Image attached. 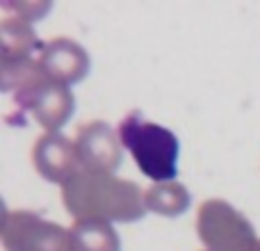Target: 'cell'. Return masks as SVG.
Segmentation results:
<instances>
[{
	"label": "cell",
	"instance_id": "6da1fadb",
	"mask_svg": "<svg viewBox=\"0 0 260 251\" xmlns=\"http://www.w3.org/2000/svg\"><path fill=\"white\" fill-rule=\"evenodd\" d=\"M62 199L76 222H137L146 212V201L137 183L89 169H80L62 185Z\"/></svg>",
	"mask_w": 260,
	"mask_h": 251
},
{
	"label": "cell",
	"instance_id": "7a4b0ae2",
	"mask_svg": "<svg viewBox=\"0 0 260 251\" xmlns=\"http://www.w3.org/2000/svg\"><path fill=\"white\" fill-rule=\"evenodd\" d=\"M119 137L123 146L133 153L139 171L157 183H169L178 174V151L180 144L171 130L157 123L144 121L142 114L133 112L119 123Z\"/></svg>",
	"mask_w": 260,
	"mask_h": 251
},
{
	"label": "cell",
	"instance_id": "3957f363",
	"mask_svg": "<svg viewBox=\"0 0 260 251\" xmlns=\"http://www.w3.org/2000/svg\"><path fill=\"white\" fill-rule=\"evenodd\" d=\"M197 231L210 251H256L258 238L249 219L221 199H210L199 208Z\"/></svg>",
	"mask_w": 260,
	"mask_h": 251
},
{
	"label": "cell",
	"instance_id": "277c9868",
	"mask_svg": "<svg viewBox=\"0 0 260 251\" xmlns=\"http://www.w3.org/2000/svg\"><path fill=\"white\" fill-rule=\"evenodd\" d=\"M5 251H78L71 231L30 210H7L3 219Z\"/></svg>",
	"mask_w": 260,
	"mask_h": 251
},
{
	"label": "cell",
	"instance_id": "5b68a950",
	"mask_svg": "<svg viewBox=\"0 0 260 251\" xmlns=\"http://www.w3.org/2000/svg\"><path fill=\"white\" fill-rule=\"evenodd\" d=\"M117 133L105 121L85 123L78 130L76 148L82 169L99 171V174H114L121 165V144Z\"/></svg>",
	"mask_w": 260,
	"mask_h": 251
},
{
	"label": "cell",
	"instance_id": "8992f818",
	"mask_svg": "<svg viewBox=\"0 0 260 251\" xmlns=\"http://www.w3.org/2000/svg\"><path fill=\"white\" fill-rule=\"evenodd\" d=\"M32 162L46 180L59 185H64L82 169L76 144L59 133H46L37 139L32 148Z\"/></svg>",
	"mask_w": 260,
	"mask_h": 251
},
{
	"label": "cell",
	"instance_id": "52a82bcc",
	"mask_svg": "<svg viewBox=\"0 0 260 251\" xmlns=\"http://www.w3.org/2000/svg\"><path fill=\"white\" fill-rule=\"evenodd\" d=\"M39 64L46 76L53 82H59V85L80 82L89 73V55H87V50L76 41L67 39V37L46 41L39 53Z\"/></svg>",
	"mask_w": 260,
	"mask_h": 251
},
{
	"label": "cell",
	"instance_id": "ba28073f",
	"mask_svg": "<svg viewBox=\"0 0 260 251\" xmlns=\"http://www.w3.org/2000/svg\"><path fill=\"white\" fill-rule=\"evenodd\" d=\"M50 80L44 73L39 59H0V82L3 91L12 101V110L18 114V123H23V112H27V101L39 85Z\"/></svg>",
	"mask_w": 260,
	"mask_h": 251
},
{
	"label": "cell",
	"instance_id": "9c48e42d",
	"mask_svg": "<svg viewBox=\"0 0 260 251\" xmlns=\"http://www.w3.org/2000/svg\"><path fill=\"white\" fill-rule=\"evenodd\" d=\"M73 108H76V99L69 91V87L53 80L39 85L27 101V110L32 112V117L48 133H57L71 119Z\"/></svg>",
	"mask_w": 260,
	"mask_h": 251
},
{
	"label": "cell",
	"instance_id": "30bf717a",
	"mask_svg": "<svg viewBox=\"0 0 260 251\" xmlns=\"http://www.w3.org/2000/svg\"><path fill=\"white\" fill-rule=\"evenodd\" d=\"M44 44L35 37L30 23L5 16L0 23V59H27L41 53Z\"/></svg>",
	"mask_w": 260,
	"mask_h": 251
},
{
	"label": "cell",
	"instance_id": "8fae6325",
	"mask_svg": "<svg viewBox=\"0 0 260 251\" xmlns=\"http://www.w3.org/2000/svg\"><path fill=\"white\" fill-rule=\"evenodd\" d=\"M71 238L78 251H121L114 226L103 219H78L71 229Z\"/></svg>",
	"mask_w": 260,
	"mask_h": 251
},
{
	"label": "cell",
	"instance_id": "7c38bea8",
	"mask_svg": "<svg viewBox=\"0 0 260 251\" xmlns=\"http://www.w3.org/2000/svg\"><path fill=\"white\" fill-rule=\"evenodd\" d=\"M144 201H146V210L165 217H178L189 208L192 199L185 185L169 180V183H155L153 187H148Z\"/></svg>",
	"mask_w": 260,
	"mask_h": 251
},
{
	"label": "cell",
	"instance_id": "4fadbf2b",
	"mask_svg": "<svg viewBox=\"0 0 260 251\" xmlns=\"http://www.w3.org/2000/svg\"><path fill=\"white\" fill-rule=\"evenodd\" d=\"M3 12L7 14L9 18H18V21H25V23H32V21H39L46 12L50 9V5H35V3H3L0 5Z\"/></svg>",
	"mask_w": 260,
	"mask_h": 251
},
{
	"label": "cell",
	"instance_id": "5bb4252c",
	"mask_svg": "<svg viewBox=\"0 0 260 251\" xmlns=\"http://www.w3.org/2000/svg\"><path fill=\"white\" fill-rule=\"evenodd\" d=\"M256 251H260V242H258V249H256Z\"/></svg>",
	"mask_w": 260,
	"mask_h": 251
}]
</instances>
